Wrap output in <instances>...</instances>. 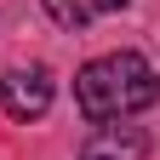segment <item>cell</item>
I'll return each instance as SVG.
<instances>
[{"label": "cell", "instance_id": "6da1fadb", "mask_svg": "<svg viewBox=\"0 0 160 160\" xmlns=\"http://www.w3.org/2000/svg\"><path fill=\"white\" fill-rule=\"evenodd\" d=\"M74 103L92 126L103 120H126L137 109L160 103V74L143 52H109V57H92L86 69L74 74Z\"/></svg>", "mask_w": 160, "mask_h": 160}, {"label": "cell", "instance_id": "7a4b0ae2", "mask_svg": "<svg viewBox=\"0 0 160 160\" xmlns=\"http://www.w3.org/2000/svg\"><path fill=\"white\" fill-rule=\"evenodd\" d=\"M52 74L46 69H6V74H0V109H6L12 120H40V114H46L52 109Z\"/></svg>", "mask_w": 160, "mask_h": 160}, {"label": "cell", "instance_id": "3957f363", "mask_svg": "<svg viewBox=\"0 0 160 160\" xmlns=\"http://www.w3.org/2000/svg\"><path fill=\"white\" fill-rule=\"evenodd\" d=\"M143 154H149V137L137 126H120V120H103L80 143V160H143Z\"/></svg>", "mask_w": 160, "mask_h": 160}, {"label": "cell", "instance_id": "277c9868", "mask_svg": "<svg viewBox=\"0 0 160 160\" xmlns=\"http://www.w3.org/2000/svg\"><path fill=\"white\" fill-rule=\"evenodd\" d=\"M120 6H132V0H46V17L57 29H86V23H97V17H109Z\"/></svg>", "mask_w": 160, "mask_h": 160}]
</instances>
